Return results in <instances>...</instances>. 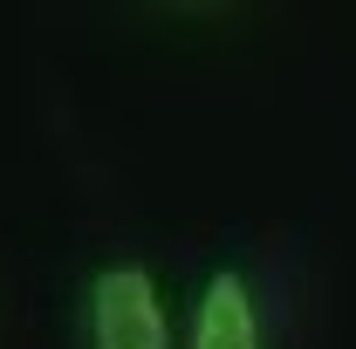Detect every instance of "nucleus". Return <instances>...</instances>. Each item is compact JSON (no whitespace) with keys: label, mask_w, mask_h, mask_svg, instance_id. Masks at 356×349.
<instances>
[{"label":"nucleus","mask_w":356,"mask_h":349,"mask_svg":"<svg viewBox=\"0 0 356 349\" xmlns=\"http://www.w3.org/2000/svg\"><path fill=\"white\" fill-rule=\"evenodd\" d=\"M83 349H172V302L158 267L103 261L83 281Z\"/></svg>","instance_id":"1"},{"label":"nucleus","mask_w":356,"mask_h":349,"mask_svg":"<svg viewBox=\"0 0 356 349\" xmlns=\"http://www.w3.org/2000/svg\"><path fill=\"white\" fill-rule=\"evenodd\" d=\"M185 349H267L261 288L247 267H213L185 315Z\"/></svg>","instance_id":"2"}]
</instances>
